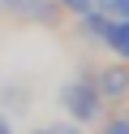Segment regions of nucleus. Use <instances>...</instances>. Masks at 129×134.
<instances>
[{"instance_id":"obj_1","label":"nucleus","mask_w":129,"mask_h":134,"mask_svg":"<svg viewBox=\"0 0 129 134\" xmlns=\"http://www.w3.org/2000/svg\"><path fill=\"white\" fill-rule=\"evenodd\" d=\"M60 104H65L69 121H77V125L99 121V113H103V95L95 91L90 78H69L65 87H60Z\"/></svg>"},{"instance_id":"obj_2","label":"nucleus","mask_w":129,"mask_h":134,"mask_svg":"<svg viewBox=\"0 0 129 134\" xmlns=\"http://www.w3.org/2000/svg\"><path fill=\"white\" fill-rule=\"evenodd\" d=\"M95 91H99L103 99H125V91H129V65L120 61V65H108V69L95 78Z\"/></svg>"},{"instance_id":"obj_3","label":"nucleus","mask_w":129,"mask_h":134,"mask_svg":"<svg viewBox=\"0 0 129 134\" xmlns=\"http://www.w3.org/2000/svg\"><path fill=\"white\" fill-rule=\"evenodd\" d=\"M9 13L22 22H34V26H43V22H52V13H56V0H13L9 4Z\"/></svg>"},{"instance_id":"obj_4","label":"nucleus","mask_w":129,"mask_h":134,"mask_svg":"<svg viewBox=\"0 0 129 134\" xmlns=\"http://www.w3.org/2000/svg\"><path fill=\"white\" fill-rule=\"evenodd\" d=\"M103 48H108L116 61H125V65H129V18H112V22H108Z\"/></svg>"},{"instance_id":"obj_5","label":"nucleus","mask_w":129,"mask_h":134,"mask_svg":"<svg viewBox=\"0 0 129 134\" xmlns=\"http://www.w3.org/2000/svg\"><path fill=\"white\" fill-rule=\"evenodd\" d=\"M108 13H99V9H86V13H77V35L86 39V43H103V35H108Z\"/></svg>"},{"instance_id":"obj_6","label":"nucleus","mask_w":129,"mask_h":134,"mask_svg":"<svg viewBox=\"0 0 129 134\" xmlns=\"http://www.w3.org/2000/svg\"><path fill=\"white\" fill-rule=\"evenodd\" d=\"M90 9L108 13V18H129V0H90Z\"/></svg>"},{"instance_id":"obj_7","label":"nucleus","mask_w":129,"mask_h":134,"mask_svg":"<svg viewBox=\"0 0 129 134\" xmlns=\"http://www.w3.org/2000/svg\"><path fill=\"white\" fill-rule=\"evenodd\" d=\"M30 134H82V130H77V121H47V125H39Z\"/></svg>"},{"instance_id":"obj_8","label":"nucleus","mask_w":129,"mask_h":134,"mask_svg":"<svg viewBox=\"0 0 129 134\" xmlns=\"http://www.w3.org/2000/svg\"><path fill=\"white\" fill-rule=\"evenodd\" d=\"M56 9H65V13H73V18H77V13L90 9V0H56Z\"/></svg>"},{"instance_id":"obj_9","label":"nucleus","mask_w":129,"mask_h":134,"mask_svg":"<svg viewBox=\"0 0 129 134\" xmlns=\"http://www.w3.org/2000/svg\"><path fill=\"white\" fill-rule=\"evenodd\" d=\"M103 134H129V117H116V121L103 125Z\"/></svg>"},{"instance_id":"obj_10","label":"nucleus","mask_w":129,"mask_h":134,"mask_svg":"<svg viewBox=\"0 0 129 134\" xmlns=\"http://www.w3.org/2000/svg\"><path fill=\"white\" fill-rule=\"evenodd\" d=\"M0 134H13V121L9 117H0Z\"/></svg>"},{"instance_id":"obj_11","label":"nucleus","mask_w":129,"mask_h":134,"mask_svg":"<svg viewBox=\"0 0 129 134\" xmlns=\"http://www.w3.org/2000/svg\"><path fill=\"white\" fill-rule=\"evenodd\" d=\"M9 4H13V0H0V9H9Z\"/></svg>"}]
</instances>
